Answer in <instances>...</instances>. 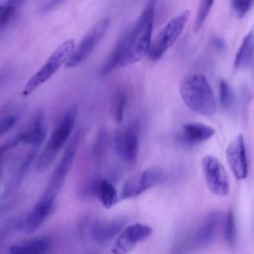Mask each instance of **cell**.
<instances>
[{
  "mask_svg": "<svg viewBox=\"0 0 254 254\" xmlns=\"http://www.w3.org/2000/svg\"><path fill=\"white\" fill-rule=\"evenodd\" d=\"M81 138V131L77 130L75 134L71 137L69 140V143L61 159L59 164L57 165L50 181L49 184L41 196L42 198L50 201V202H55L56 197L60 193L61 190L63 189L65 179L71 169L74 157L76 155V151L78 149V145L80 142Z\"/></svg>",
  "mask_w": 254,
  "mask_h": 254,
  "instance_id": "5b68a950",
  "label": "cell"
},
{
  "mask_svg": "<svg viewBox=\"0 0 254 254\" xmlns=\"http://www.w3.org/2000/svg\"><path fill=\"white\" fill-rule=\"evenodd\" d=\"M153 232L151 226L142 223H134L125 227L117 239L115 240L112 248V254H129L134 250L136 245L146 240Z\"/></svg>",
  "mask_w": 254,
  "mask_h": 254,
  "instance_id": "8fae6325",
  "label": "cell"
},
{
  "mask_svg": "<svg viewBox=\"0 0 254 254\" xmlns=\"http://www.w3.org/2000/svg\"><path fill=\"white\" fill-rule=\"evenodd\" d=\"M165 178V173L159 168H148L140 175L129 179L122 187L120 192L121 199L135 197L147 190L161 183Z\"/></svg>",
  "mask_w": 254,
  "mask_h": 254,
  "instance_id": "9c48e42d",
  "label": "cell"
},
{
  "mask_svg": "<svg viewBox=\"0 0 254 254\" xmlns=\"http://www.w3.org/2000/svg\"><path fill=\"white\" fill-rule=\"evenodd\" d=\"M54 206L53 202L43 199L42 197L38 200V202L33 206L32 210L28 214L25 221V228L28 232H34L37 230L45 219L48 217L52 208Z\"/></svg>",
  "mask_w": 254,
  "mask_h": 254,
  "instance_id": "2e32d148",
  "label": "cell"
},
{
  "mask_svg": "<svg viewBox=\"0 0 254 254\" xmlns=\"http://www.w3.org/2000/svg\"><path fill=\"white\" fill-rule=\"evenodd\" d=\"M77 115V106H70L63 115L61 121L53 131L48 143L46 144L43 152L39 156L36 164L38 171L42 172L47 170L56 159L59 151L67 142L71 135L74 122Z\"/></svg>",
  "mask_w": 254,
  "mask_h": 254,
  "instance_id": "3957f363",
  "label": "cell"
},
{
  "mask_svg": "<svg viewBox=\"0 0 254 254\" xmlns=\"http://www.w3.org/2000/svg\"><path fill=\"white\" fill-rule=\"evenodd\" d=\"M89 254H94V253H89Z\"/></svg>",
  "mask_w": 254,
  "mask_h": 254,
  "instance_id": "d6a6232c",
  "label": "cell"
},
{
  "mask_svg": "<svg viewBox=\"0 0 254 254\" xmlns=\"http://www.w3.org/2000/svg\"><path fill=\"white\" fill-rule=\"evenodd\" d=\"M47 134V129L44 124V116L41 111H38L34 117L25 125L15 137L19 143H24L38 149L44 142Z\"/></svg>",
  "mask_w": 254,
  "mask_h": 254,
  "instance_id": "4fadbf2b",
  "label": "cell"
},
{
  "mask_svg": "<svg viewBox=\"0 0 254 254\" xmlns=\"http://www.w3.org/2000/svg\"><path fill=\"white\" fill-rule=\"evenodd\" d=\"M18 117L16 115H9L0 120V138L3 137L17 122Z\"/></svg>",
  "mask_w": 254,
  "mask_h": 254,
  "instance_id": "f546056e",
  "label": "cell"
},
{
  "mask_svg": "<svg viewBox=\"0 0 254 254\" xmlns=\"http://www.w3.org/2000/svg\"><path fill=\"white\" fill-rule=\"evenodd\" d=\"M16 10H14L12 7L7 5L6 3L4 5L0 6V28L5 27L15 16Z\"/></svg>",
  "mask_w": 254,
  "mask_h": 254,
  "instance_id": "83f0119b",
  "label": "cell"
},
{
  "mask_svg": "<svg viewBox=\"0 0 254 254\" xmlns=\"http://www.w3.org/2000/svg\"><path fill=\"white\" fill-rule=\"evenodd\" d=\"M201 169L209 191L218 196L227 195L229 192V180L219 160L211 155H206L201 160Z\"/></svg>",
  "mask_w": 254,
  "mask_h": 254,
  "instance_id": "ba28073f",
  "label": "cell"
},
{
  "mask_svg": "<svg viewBox=\"0 0 254 254\" xmlns=\"http://www.w3.org/2000/svg\"><path fill=\"white\" fill-rule=\"evenodd\" d=\"M156 11V0H149L136 23L130 28L128 49L124 66L141 61L151 48L152 32Z\"/></svg>",
  "mask_w": 254,
  "mask_h": 254,
  "instance_id": "7a4b0ae2",
  "label": "cell"
},
{
  "mask_svg": "<svg viewBox=\"0 0 254 254\" xmlns=\"http://www.w3.org/2000/svg\"><path fill=\"white\" fill-rule=\"evenodd\" d=\"M124 225L123 220H112L96 223L91 230V235L97 242L103 243L117 235Z\"/></svg>",
  "mask_w": 254,
  "mask_h": 254,
  "instance_id": "ffe728a7",
  "label": "cell"
},
{
  "mask_svg": "<svg viewBox=\"0 0 254 254\" xmlns=\"http://www.w3.org/2000/svg\"><path fill=\"white\" fill-rule=\"evenodd\" d=\"M106 133L104 131H100L97 135V138L95 140L94 146H93V156L96 158L101 157V155L103 154L105 147H106Z\"/></svg>",
  "mask_w": 254,
  "mask_h": 254,
  "instance_id": "f1b7e54d",
  "label": "cell"
},
{
  "mask_svg": "<svg viewBox=\"0 0 254 254\" xmlns=\"http://www.w3.org/2000/svg\"><path fill=\"white\" fill-rule=\"evenodd\" d=\"M219 222V215L217 212L209 213L201 226L196 231L193 237V244L196 247H205L207 246L214 238L216 229Z\"/></svg>",
  "mask_w": 254,
  "mask_h": 254,
  "instance_id": "9a60e30c",
  "label": "cell"
},
{
  "mask_svg": "<svg viewBox=\"0 0 254 254\" xmlns=\"http://www.w3.org/2000/svg\"><path fill=\"white\" fill-rule=\"evenodd\" d=\"M254 59V31H250L242 40L235 55L234 66L242 69L248 67Z\"/></svg>",
  "mask_w": 254,
  "mask_h": 254,
  "instance_id": "d6986e66",
  "label": "cell"
},
{
  "mask_svg": "<svg viewBox=\"0 0 254 254\" xmlns=\"http://www.w3.org/2000/svg\"><path fill=\"white\" fill-rule=\"evenodd\" d=\"M95 191L102 205L105 208L112 207L117 202V191L114 186L107 180H100L96 183Z\"/></svg>",
  "mask_w": 254,
  "mask_h": 254,
  "instance_id": "44dd1931",
  "label": "cell"
},
{
  "mask_svg": "<svg viewBox=\"0 0 254 254\" xmlns=\"http://www.w3.org/2000/svg\"><path fill=\"white\" fill-rule=\"evenodd\" d=\"M74 50L75 44L72 39H68L63 42L48 58L45 64H43L41 68L37 72H35L27 81L22 91V95L28 96L32 94L42 84L49 80L63 64H65L67 63V61L72 56Z\"/></svg>",
  "mask_w": 254,
  "mask_h": 254,
  "instance_id": "277c9868",
  "label": "cell"
},
{
  "mask_svg": "<svg viewBox=\"0 0 254 254\" xmlns=\"http://www.w3.org/2000/svg\"><path fill=\"white\" fill-rule=\"evenodd\" d=\"M215 134V130L202 123H186L183 126V138L190 144H197L209 140Z\"/></svg>",
  "mask_w": 254,
  "mask_h": 254,
  "instance_id": "ac0fdd59",
  "label": "cell"
},
{
  "mask_svg": "<svg viewBox=\"0 0 254 254\" xmlns=\"http://www.w3.org/2000/svg\"><path fill=\"white\" fill-rule=\"evenodd\" d=\"M25 0H8L7 2H6V4L7 5H9L10 7H12L14 10H18V8L22 5V3L24 2Z\"/></svg>",
  "mask_w": 254,
  "mask_h": 254,
  "instance_id": "1f68e13d",
  "label": "cell"
},
{
  "mask_svg": "<svg viewBox=\"0 0 254 254\" xmlns=\"http://www.w3.org/2000/svg\"><path fill=\"white\" fill-rule=\"evenodd\" d=\"M114 146L118 156L127 163L136 161L139 151V124L133 122L127 127L117 130Z\"/></svg>",
  "mask_w": 254,
  "mask_h": 254,
  "instance_id": "30bf717a",
  "label": "cell"
},
{
  "mask_svg": "<svg viewBox=\"0 0 254 254\" xmlns=\"http://www.w3.org/2000/svg\"><path fill=\"white\" fill-rule=\"evenodd\" d=\"M223 234H224V239L229 245L231 246L235 245L236 239H237V230H236L235 217L232 210H228L224 217Z\"/></svg>",
  "mask_w": 254,
  "mask_h": 254,
  "instance_id": "cb8c5ba5",
  "label": "cell"
},
{
  "mask_svg": "<svg viewBox=\"0 0 254 254\" xmlns=\"http://www.w3.org/2000/svg\"><path fill=\"white\" fill-rule=\"evenodd\" d=\"M190 12L184 11L172 18L160 31L148 52L152 61L160 60L163 55L178 41L189 21Z\"/></svg>",
  "mask_w": 254,
  "mask_h": 254,
  "instance_id": "8992f818",
  "label": "cell"
},
{
  "mask_svg": "<svg viewBox=\"0 0 254 254\" xmlns=\"http://www.w3.org/2000/svg\"><path fill=\"white\" fill-rule=\"evenodd\" d=\"M129 31H130V28L126 29L120 36L119 40L117 41L115 47L113 48L112 52L110 53L108 59L106 60L104 65L100 70L101 76H105L108 73L112 72L113 70L124 66L125 59L127 56V49H128Z\"/></svg>",
  "mask_w": 254,
  "mask_h": 254,
  "instance_id": "5bb4252c",
  "label": "cell"
},
{
  "mask_svg": "<svg viewBox=\"0 0 254 254\" xmlns=\"http://www.w3.org/2000/svg\"><path fill=\"white\" fill-rule=\"evenodd\" d=\"M36 148H34L33 150H31L29 153L26 154V156L24 157L23 161L20 163V165L18 166L17 170L15 171L10 183H9V187H10V190H12V189L16 188L19 186V184H21L22 180L25 178L26 174H27V171L29 170V167L31 165V163L33 162L35 156H36Z\"/></svg>",
  "mask_w": 254,
  "mask_h": 254,
  "instance_id": "603a6c76",
  "label": "cell"
},
{
  "mask_svg": "<svg viewBox=\"0 0 254 254\" xmlns=\"http://www.w3.org/2000/svg\"><path fill=\"white\" fill-rule=\"evenodd\" d=\"M51 247L48 237H37L22 241L10 247V254H47Z\"/></svg>",
  "mask_w": 254,
  "mask_h": 254,
  "instance_id": "e0dca14e",
  "label": "cell"
},
{
  "mask_svg": "<svg viewBox=\"0 0 254 254\" xmlns=\"http://www.w3.org/2000/svg\"><path fill=\"white\" fill-rule=\"evenodd\" d=\"M226 160L236 180L241 181L248 176V159L243 135L234 137L226 148Z\"/></svg>",
  "mask_w": 254,
  "mask_h": 254,
  "instance_id": "7c38bea8",
  "label": "cell"
},
{
  "mask_svg": "<svg viewBox=\"0 0 254 254\" xmlns=\"http://www.w3.org/2000/svg\"><path fill=\"white\" fill-rule=\"evenodd\" d=\"M254 6V0H232L231 8L237 18H243Z\"/></svg>",
  "mask_w": 254,
  "mask_h": 254,
  "instance_id": "4316f807",
  "label": "cell"
},
{
  "mask_svg": "<svg viewBox=\"0 0 254 254\" xmlns=\"http://www.w3.org/2000/svg\"><path fill=\"white\" fill-rule=\"evenodd\" d=\"M233 92L228 82L225 80H220L219 82V102L221 106L225 109H229L233 104Z\"/></svg>",
  "mask_w": 254,
  "mask_h": 254,
  "instance_id": "484cf974",
  "label": "cell"
},
{
  "mask_svg": "<svg viewBox=\"0 0 254 254\" xmlns=\"http://www.w3.org/2000/svg\"><path fill=\"white\" fill-rule=\"evenodd\" d=\"M64 0H48L47 3L43 6L42 8V11L44 13H47V12H50L52 10H54L55 8H57L60 4H62Z\"/></svg>",
  "mask_w": 254,
  "mask_h": 254,
  "instance_id": "4dcf8cb0",
  "label": "cell"
},
{
  "mask_svg": "<svg viewBox=\"0 0 254 254\" xmlns=\"http://www.w3.org/2000/svg\"><path fill=\"white\" fill-rule=\"evenodd\" d=\"M180 96L191 111L210 117L216 111V100L207 78L201 73L185 76L180 83Z\"/></svg>",
  "mask_w": 254,
  "mask_h": 254,
  "instance_id": "6da1fadb",
  "label": "cell"
},
{
  "mask_svg": "<svg viewBox=\"0 0 254 254\" xmlns=\"http://www.w3.org/2000/svg\"><path fill=\"white\" fill-rule=\"evenodd\" d=\"M127 104V92L124 87H119L113 94L111 101V116L114 123L120 124L124 119Z\"/></svg>",
  "mask_w": 254,
  "mask_h": 254,
  "instance_id": "7402d4cb",
  "label": "cell"
},
{
  "mask_svg": "<svg viewBox=\"0 0 254 254\" xmlns=\"http://www.w3.org/2000/svg\"><path fill=\"white\" fill-rule=\"evenodd\" d=\"M215 0H201L194 20V30L198 31L206 20Z\"/></svg>",
  "mask_w": 254,
  "mask_h": 254,
  "instance_id": "d4e9b609",
  "label": "cell"
},
{
  "mask_svg": "<svg viewBox=\"0 0 254 254\" xmlns=\"http://www.w3.org/2000/svg\"><path fill=\"white\" fill-rule=\"evenodd\" d=\"M109 26V19L103 18L96 22L79 42L72 56L65 64L66 67H74L85 62L100 43Z\"/></svg>",
  "mask_w": 254,
  "mask_h": 254,
  "instance_id": "52a82bcc",
  "label": "cell"
}]
</instances>
